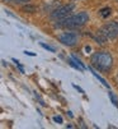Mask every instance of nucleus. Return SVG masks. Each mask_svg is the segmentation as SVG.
<instances>
[{"mask_svg": "<svg viewBox=\"0 0 118 129\" xmlns=\"http://www.w3.org/2000/svg\"><path fill=\"white\" fill-rule=\"evenodd\" d=\"M26 55H29V56H36V54L34 52H31V51H24Z\"/></svg>", "mask_w": 118, "mask_h": 129, "instance_id": "nucleus-16", "label": "nucleus"}, {"mask_svg": "<svg viewBox=\"0 0 118 129\" xmlns=\"http://www.w3.org/2000/svg\"><path fill=\"white\" fill-rule=\"evenodd\" d=\"M100 33L107 40H115L118 37V22L112 21V22L104 24L100 29Z\"/></svg>", "mask_w": 118, "mask_h": 129, "instance_id": "nucleus-3", "label": "nucleus"}, {"mask_svg": "<svg viewBox=\"0 0 118 129\" xmlns=\"http://www.w3.org/2000/svg\"><path fill=\"white\" fill-rule=\"evenodd\" d=\"M67 63L74 68V69H76V70H79V72H84V68L80 65V64H79V63H76L72 58H70V59H67Z\"/></svg>", "mask_w": 118, "mask_h": 129, "instance_id": "nucleus-7", "label": "nucleus"}, {"mask_svg": "<svg viewBox=\"0 0 118 129\" xmlns=\"http://www.w3.org/2000/svg\"><path fill=\"white\" fill-rule=\"evenodd\" d=\"M117 2H118V0H117Z\"/></svg>", "mask_w": 118, "mask_h": 129, "instance_id": "nucleus-18", "label": "nucleus"}, {"mask_svg": "<svg viewBox=\"0 0 118 129\" xmlns=\"http://www.w3.org/2000/svg\"><path fill=\"white\" fill-rule=\"evenodd\" d=\"M39 45H41L43 49H46V50H48L50 52H55L56 50H55V47H52V46H50V45H46V44H43V42H41V44H39Z\"/></svg>", "mask_w": 118, "mask_h": 129, "instance_id": "nucleus-10", "label": "nucleus"}, {"mask_svg": "<svg viewBox=\"0 0 118 129\" xmlns=\"http://www.w3.org/2000/svg\"><path fill=\"white\" fill-rule=\"evenodd\" d=\"M23 10H31V12H34V10H36V8H34V7H24V8H23Z\"/></svg>", "mask_w": 118, "mask_h": 129, "instance_id": "nucleus-15", "label": "nucleus"}, {"mask_svg": "<svg viewBox=\"0 0 118 129\" xmlns=\"http://www.w3.org/2000/svg\"><path fill=\"white\" fill-rule=\"evenodd\" d=\"M109 14H110V8H104V9L100 10V15H102L103 18H107Z\"/></svg>", "mask_w": 118, "mask_h": 129, "instance_id": "nucleus-9", "label": "nucleus"}, {"mask_svg": "<svg viewBox=\"0 0 118 129\" xmlns=\"http://www.w3.org/2000/svg\"><path fill=\"white\" fill-rule=\"evenodd\" d=\"M67 114H69V116H70V118H72V116H74V115H72V113H71V111H69V113H67Z\"/></svg>", "mask_w": 118, "mask_h": 129, "instance_id": "nucleus-17", "label": "nucleus"}, {"mask_svg": "<svg viewBox=\"0 0 118 129\" xmlns=\"http://www.w3.org/2000/svg\"><path fill=\"white\" fill-rule=\"evenodd\" d=\"M88 69H89V70H90V72L93 73V76H94V77H95V78H96L98 81H99V82H100V83H102V84H103L104 87H107V88H110V86H109V84L107 83V81H105V79H104L103 77H100L99 74H98V73H96V72H95V70H94V69H93L91 67H88Z\"/></svg>", "mask_w": 118, "mask_h": 129, "instance_id": "nucleus-6", "label": "nucleus"}, {"mask_svg": "<svg viewBox=\"0 0 118 129\" xmlns=\"http://www.w3.org/2000/svg\"><path fill=\"white\" fill-rule=\"evenodd\" d=\"M72 87H74L75 89H77L79 92H80V93H84V89H83V88H80L79 86H76V84H72Z\"/></svg>", "mask_w": 118, "mask_h": 129, "instance_id": "nucleus-14", "label": "nucleus"}, {"mask_svg": "<svg viewBox=\"0 0 118 129\" xmlns=\"http://www.w3.org/2000/svg\"><path fill=\"white\" fill-rule=\"evenodd\" d=\"M89 21V14L86 12H79L77 14L66 17L61 21H57L56 27L61 28H79L83 27L86 22Z\"/></svg>", "mask_w": 118, "mask_h": 129, "instance_id": "nucleus-1", "label": "nucleus"}, {"mask_svg": "<svg viewBox=\"0 0 118 129\" xmlns=\"http://www.w3.org/2000/svg\"><path fill=\"white\" fill-rule=\"evenodd\" d=\"M90 63H91V67L96 68L98 70L108 72L110 70L113 65V58L108 51H98L91 55Z\"/></svg>", "mask_w": 118, "mask_h": 129, "instance_id": "nucleus-2", "label": "nucleus"}, {"mask_svg": "<svg viewBox=\"0 0 118 129\" xmlns=\"http://www.w3.org/2000/svg\"><path fill=\"white\" fill-rule=\"evenodd\" d=\"M109 99H110V101H112V104L115 106V107H118V99L115 97V95L113 93V92H109Z\"/></svg>", "mask_w": 118, "mask_h": 129, "instance_id": "nucleus-8", "label": "nucleus"}, {"mask_svg": "<svg viewBox=\"0 0 118 129\" xmlns=\"http://www.w3.org/2000/svg\"><path fill=\"white\" fill-rule=\"evenodd\" d=\"M53 121H55V123H58V124H62L64 120H62L61 116H53Z\"/></svg>", "mask_w": 118, "mask_h": 129, "instance_id": "nucleus-13", "label": "nucleus"}, {"mask_svg": "<svg viewBox=\"0 0 118 129\" xmlns=\"http://www.w3.org/2000/svg\"><path fill=\"white\" fill-rule=\"evenodd\" d=\"M57 39L61 44H64L66 46H74L79 40V35L75 33V32H65V33L58 35Z\"/></svg>", "mask_w": 118, "mask_h": 129, "instance_id": "nucleus-5", "label": "nucleus"}, {"mask_svg": "<svg viewBox=\"0 0 118 129\" xmlns=\"http://www.w3.org/2000/svg\"><path fill=\"white\" fill-rule=\"evenodd\" d=\"M117 78H118V77H117Z\"/></svg>", "mask_w": 118, "mask_h": 129, "instance_id": "nucleus-19", "label": "nucleus"}, {"mask_svg": "<svg viewBox=\"0 0 118 129\" xmlns=\"http://www.w3.org/2000/svg\"><path fill=\"white\" fill-rule=\"evenodd\" d=\"M71 58H72V59H74V60H75V61H76V63H79V64H80V65H81V67H83V68H84V69H86V67H85V65H84V63H83V61H81V60H80V59H79V58H77V56H76V55H71Z\"/></svg>", "mask_w": 118, "mask_h": 129, "instance_id": "nucleus-11", "label": "nucleus"}, {"mask_svg": "<svg viewBox=\"0 0 118 129\" xmlns=\"http://www.w3.org/2000/svg\"><path fill=\"white\" fill-rule=\"evenodd\" d=\"M75 8V4L74 3H70V4H66V5H62L60 8L55 9L52 13H51V18L53 21H61L64 18H66Z\"/></svg>", "mask_w": 118, "mask_h": 129, "instance_id": "nucleus-4", "label": "nucleus"}, {"mask_svg": "<svg viewBox=\"0 0 118 129\" xmlns=\"http://www.w3.org/2000/svg\"><path fill=\"white\" fill-rule=\"evenodd\" d=\"M13 61H14V63L17 64V67H18V69H19V70H21V73H24V68H23V67L21 65V63H19V61H18L17 59H13Z\"/></svg>", "mask_w": 118, "mask_h": 129, "instance_id": "nucleus-12", "label": "nucleus"}]
</instances>
